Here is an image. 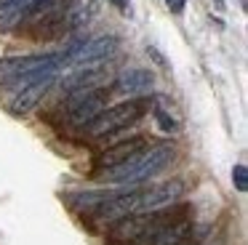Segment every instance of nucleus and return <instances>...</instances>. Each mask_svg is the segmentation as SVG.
<instances>
[{"mask_svg":"<svg viewBox=\"0 0 248 245\" xmlns=\"http://www.w3.org/2000/svg\"><path fill=\"white\" fill-rule=\"evenodd\" d=\"M109 91L107 88H91V91H75L70 93V122L78 128H86L91 120H96L107 109Z\"/></svg>","mask_w":248,"mask_h":245,"instance_id":"obj_5","label":"nucleus"},{"mask_svg":"<svg viewBox=\"0 0 248 245\" xmlns=\"http://www.w3.org/2000/svg\"><path fill=\"white\" fill-rule=\"evenodd\" d=\"M182 245H187V243H182Z\"/></svg>","mask_w":248,"mask_h":245,"instance_id":"obj_17","label":"nucleus"},{"mask_svg":"<svg viewBox=\"0 0 248 245\" xmlns=\"http://www.w3.org/2000/svg\"><path fill=\"white\" fill-rule=\"evenodd\" d=\"M152 85H155V75H152L150 69H123V72L115 77L112 91L136 99V96H147V93H150Z\"/></svg>","mask_w":248,"mask_h":245,"instance_id":"obj_9","label":"nucleus"},{"mask_svg":"<svg viewBox=\"0 0 248 245\" xmlns=\"http://www.w3.org/2000/svg\"><path fill=\"white\" fill-rule=\"evenodd\" d=\"M120 40L115 35H99L91 40L72 43L67 51H62V67H96L115 56Z\"/></svg>","mask_w":248,"mask_h":245,"instance_id":"obj_3","label":"nucleus"},{"mask_svg":"<svg viewBox=\"0 0 248 245\" xmlns=\"http://www.w3.org/2000/svg\"><path fill=\"white\" fill-rule=\"evenodd\" d=\"M184 192H187V184L182 179H168L160 184L144 186V189H139V197H136V213H152L160 211V208H168L176 200H182Z\"/></svg>","mask_w":248,"mask_h":245,"instance_id":"obj_6","label":"nucleus"},{"mask_svg":"<svg viewBox=\"0 0 248 245\" xmlns=\"http://www.w3.org/2000/svg\"><path fill=\"white\" fill-rule=\"evenodd\" d=\"M173 154H176V147L171 141L152 144V147H144L139 154H134L118 168L102 170V179L109 181V184H141V181L160 173L173 160Z\"/></svg>","mask_w":248,"mask_h":245,"instance_id":"obj_1","label":"nucleus"},{"mask_svg":"<svg viewBox=\"0 0 248 245\" xmlns=\"http://www.w3.org/2000/svg\"><path fill=\"white\" fill-rule=\"evenodd\" d=\"M166 5H168V11H171V14H182L184 5H187V0H166Z\"/></svg>","mask_w":248,"mask_h":245,"instance_id":"obj_14","label":"nucleus"},{"mask_svg":"<svg viewBox=\"0 0 248 245\" xmlns=\"http://www.w3.org/2000/svg\"><path fill=\"white\" fill-rule=\"evenodd\" d=\"M147 53H150V56H152V59H155V61H157V64H160V67H166V59H163V56H160V53H157V51H155V48H147Z\"/></svg>","mask_w":248,"mask_h":245,"instance_id":"obj_16","label":"nucleus"},{"mask_svg":"<svg viewBox=\"0 0 248 245\" xmlns=\"http://www.w3.org/2000/svg\"><path fill=\"white\" fill-rule=\"evenodd\" d=\"M232 184H235L237 192H246L248 189V168L243 163H237L235 168H232Z\"/></svg>","mask_w":248,"mask_h":245,"instance_id":"obj_13","label":"nucleus"},{"mask_svg":"<svg viewBox=\"0 0 248 245\" xmlns=\"http://www.w3.org/2000/svg\"><path fill=\"white\" fill-rule=\"evenodd\" d=\"M22 14H24V5L16 3H0V30H14V27L22 24Z\"/></svg>","mask_w":248,"mask_h":245,"instance_id":"obj_11","label":"nucleus"},{"mask_svg":"<svg viewBox=\"0 0 248 245\" xmlns=\"http://www.w3.org/2000/svg\"><path fill=\"white\" fill-rule=\"evenodd\" d=\"M150 99L147 96H136V99H128V101H120L115 107H107L96 120H91L83 131L88 133L91 138H104V136H112V133L123 131V128L139 122L141 117L150 112Z\"/></svg>","mask_w":248,"mask_h":245,"instance_id":"obj_2","label":"nucleus"},{"mask_svg":"<svg viewBox=\"0 0 248 245\" xmlns=\"http://www.w3.org/2000/svg\"><path fill=\"white\" fill-rule=\"evenodd\" d=\"M155 120H157V125H160V131H166V133H176L179 131V120L171 117L166 109H160V107L155 109Z\"/></svg>","mask_w":248,"mask_h":245,"instance_id":"obj_12","label":"nucleus"},{"mask_svg":"<svg viewBox=\"0 0 248 245\" xmlns=\"http://www.w3.org/2000/svg\"><path fill=\"white\" fill-rule=\"evenodd\" d=\"M144 147H150L144 136H131V138H125V141H118V144H112V147H107V149H104V152L96 157V168H99V170L118 168V165L125 163V160L134 157V154H139Z\"/></svg>","mask_w":248,"mask_h":245,"instance_id":"obj_7","label":"nucleus"},{"mask_svg":"<svg viewBox=\"0 0 248 245\" xmlns=\"http://www.w3.org/2000/svg\"><path fill=\"white\" fill-rule=\"evenodd\" d=\"M62 53H32V56H8L0 59V80L8 83L14 77L32 72H59Z\"/></svg>","mask_w":248,"mask_h":245,"instance_id":"obj_4","label":"nucleus"},{"mask_svg":"<svg viewBox=\"0 0 248 245\" xmlns=\"http://www.w3.org/2000/svg\"><path fill=\"white\" fill-rule=\"evenodd\" d=\"M104 83V67L96 64V67H78L70 77L62 83V88L67 93H75V91H91V88H102Z\"/></svg>","mask_w":248,"mask_h":245,"instance_id":"obj_10","label":"nucleus"},{"mask_svg":"<svg viewBox=\"0 0 248 245\" xmlns=\"http://www.w3.org/2000/svg\"><path fill=\"white\" fill-rule=\"evenodd\" d=\"M54 80H56V77H48V80H40V83H32V85H27V88L16 91V93H14V99L8 101V109H11V115H16V117L30 115V112H32L35 107H38L40 101L46 99V93L51 91Z\"/></svg>","mask_w":248,"mask_h":245,"instance_id":"obj_8","label":"nucleus"},{"mask_svg":"<svg viewBox=\"0 0 248 245\" xmlns=\"http://www.w3.org/2000/svg\"><path fill=\"white\" fill-rule=\"evenodd\" d=\"M109 3H112L118 11H123V14H128V11H131V0H109Z\"/></svg>","mask_w":248,"mask_h":245,"instance_id":"obj_15","label":"nucleus"}]
</instances>
